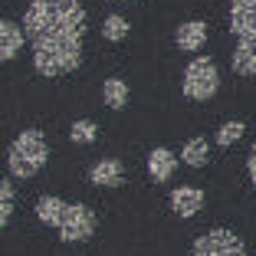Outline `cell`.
Wrapping results in <instances>:
<instances>
[{
    "label": "cell",
    "mask_w": 256,
    "mask_h": 256,
    "mask_svg": "<svg viewBox=\"0 0 256 256\" xmlns=\"http://www.w3.org/2000/svg\"><path fill=\"white\" fill-rule=\"evenodd\" d=\"M50 161V144L40 128H23L7 148V174L16 181H30Z\"/></svg>",
    "instance_id": "2"
},
{
    "label": "cell",
    "mask_w": 256,
    "mask_h": 256,
    "mask_svg": "<svg viewBox=\"0 0 256 256\" xmlns=\"http://www.w3.org/2000/svg\"><path fill=\"white\" fill-rule=\"evenodd\" d=\"M174 168H178V154L171 148L158 144V148L148 151V174H151L154 184H168L174 178Z\"/></svg>",
    "instance_id": "8"
},
{
    "label": "cell",
    "mask_w": 256,
    "mask_h": 256,
    "mask_svg": "<svg viewBox=\"0 0 256 256\" xmlns=\"http://www.w3.org/2000/svg\"><path fill=\"white\" fill-rule=\"evenodd\" d=\"M128 20L118 14H108L106 20H102V26H98V33H102V40H108V43H122V40L128 36Z\"/></svg>",
    "instance_id": "15"
},
{
    "label": "cell",
    "mask_w": 256,
    "mask_h": 256,
    "mask_svg": "<svg viewBox=\"0 0 256 256\" xmlns=\"http://www.w3.org/2000/svg\"><path fill=\"white\" fill-rule=\"evenodd\" d=\"M220 89V69L210 56H194L181 72V92L194 102H207Z\"/></svg>",
    "instance_id": "3"
},
{
    "label": "cell",
    "mask_w": 256,
    "mask_h": 256,
    "mask_svg": "<svg viewBox=\"0 0 256 256\" xmlns=\"http://www.w3.org/2000/svg\"><path fill=\"white\" fill-rule=\"evenodd\" d=\"M174 43L184 53H200L204 43H207V23L204 20H188L174 30Z\"/></svg>",
    "instance_id": "11"
},
{
    "label": "cell",
    "mask_w": 256,
    "mask_h": 256,
    "mask_svg": "<svg viewBox=\"0 0 256 256\" xmlns=\"http://www.w3.org/2000/svg\"><path fill=\"white\" fill-rule=\"evenodd\" d=\"M128 98H132V92H128V82L122 76H108L106 82H102V102H106L112 112H122V108L128 106Z\"/></svg>",
    "instance_id": "13"
},
{
    "label": "cell",
    "mask_w": 256,
    "mask_h": 256,
    "mask_svg": "<svg viewBox=\"0 0 256 256\" xmlns=\"http://www.w3.org/2000/svg\"><path fill=\"white\" fill-rule=\"evenodd\" d=\"M243 132H246L243 122H224L220 132H217V144H220V148H230L234 142H240V138H243Z\"/></svg>",
    "instance_id": "18"
},
{
    "label": "cell",
    "mask_w": 256,
    "mask_h": 256,
    "mask_svg": "<svg viewBox=\"0 0 256 256\" xmlns=\"http://www.w3.org/2000/svg\"><path fill=\"white\" fill-rule=\"evenodd\" d=\"M122 181H125V164L118 158H98L89 168V184L96 188H118Z\"/></svg>",
    "instance_id": "9"
},
{
    "label": "cell",
    "mask_w": 256,
    "mask_h": 256,
    "mask_svg": "<svg viewBox=\"0 0 256 256\" xmlns=\"http://www.w3.org/2000/svg\"><path fill=\"white\" fill-rule=\"evenodd\" d=\"M188 256H250V253H246V243H243L234 230L214 226V230L197 236Z\"/></svg>",
    "instance_id": "5"
},
{
    "label": "cell",
    "mask_w": 256,
    "mask_h": 256,
    "mask_svg": "<svg viewBox=\"0 0 256 256\" xmlns=\"http://www.w3.org/2000/svg\"><path fill=\"white\" fill-rule=\"evenodd\" d=\"M0 204H4V210H0V226L7 230L10 220H14V178H4L0 181Z\"/></svg>",
    "instance_id": "17"
},
{
    "label": "cell",
    "mask_w": 256,
    "mask_h": 256,
    "mask_svg": "<svg viewBox=\"0 0 256 256\" xmlns=\"http://www.w3.org/2000/svg\"><path fill=\"white\" fill-rule=\"evenodd\" d=\"M230 33L236 40H256V0H230Z\"/></svg>",
    "instance_id": "6"
},
{
    "label": "cell",
    "mask_w": 256,
    "mask_h": 256,
    "mask_svg": "<svg viewBox=\"0 0 256 256\" xmlns=\"http://www.w3.org/2000/svg\"><path fill=\"white\" fill-rule=\"evenodd\" d=\"M171 210L181 220H190L204 210V190L194 184H181V188L171 190Z\"/></svg>",
    "instance_id": "7"
},
{
    "label": "cell",
    "mask_w": 256,
    "mask_h": 256,
    "mask_svg": "<svg viewBox=\"0 0 256 256\" xmlns=\"http://www.w3.org/2000/svg\"><path fill=\"white\" fill-rule=\"evenodd\" d=\"M246 174H250V184H253V190H256V144L250 148V158H246Z\"/></svg>",
    "instance_id": "19"
},
{
    "label": "cell",
    "mask_w": 256,
    "mask_h": 256,
    "mask_svg": "<svg viewBox=\"0 0 256 256\" xmlns=\"http://www.w3.org/2000/svg\"><path fill=\"white\" fill-rule=\"evenodd\" d=\"M98 138V125L92 118H76L69 125V142L72 144H92Z\"/></svg>",
    "instance_id": "16"
},
{
    "label": "cell",
    "mask_w": 256,
    "mask_h": 256,
    "mask_svg": "<svg viewBox=\"0 0 256 256\" xmlns=\"http://www.w3.org/2000/svg\"><path fill=\"white\" fill-rule=\"evenodd\" d=\"M98 226V217L89 204H66V214L56 224V234L62 243H86Z\"/></svg>",
    "instance_id": "4"
},
{
    "label": "cell",
    "mask_w": 256,
    "mask_h": 256,
    "mask_svg": "<svg viewBox=\"0 0 256 256\" xmlns=\"http://www.w3.org/2000/svg\"><path fill=\"white\" fill-rule=\"evenodd\" d=\"M23 43H26V30H23V23L16 20H0V60L10 62L16 60V53L23 50Z\"/></svg>",
    "instance_id": "10"
},
{
    "label": "cell",
    "mask_w": 256,
    "mask_h": 256,
    "mask_svg": "<svg viewBox=\"0 0 256 256\" xmlns=\"http://www.w3.org/2000/svg\"><path fill=\"white\" fill-rule=\"evenodd\" d=\"M230 66L236 76H256V40H236L234 53H230Z\"/></svg>",
    "instance_id": "12"
},
{
    "label": "cell",
    "mask_w": 256,
    "mask_h": 256,
    "mask_svg": "<svg viewBox=\"0 0 256 256\" xmlns=\"http://www.w3.org/2000/svg\"><path fill=\"white\" fill-rule=\"evenodd\" d=\"M23 30L33 46V69L43 79H60L82 66L86 7L82 0H30Z\"/></svg>",
    "instance_id": "1"
},
{
    "label": "cell",
    "mask_w": 256,
    "mask_h": 256,
    "mask_svg": "<svg viewBox=\"0 0 256 256\" xmlns=\"http://www.w3.org/2000/svg\"><path fill=\"white\" fill-rule=\"evenodd\" d=\"M132 4H135V0H132Z\"/></svg>",
    "instance_id": "20"
},
{
    "label": "cell",
    "mask_w": 256,
    "mask_h": 256,
    "mask_svg": "<svg viewBox=\"0 0 256 256\" xmlns=\"http://www.w3.org/2000/svg\"><path fill=\"white\" fill-rule=\"evenodd\" d=\"M181 161L188 168H204L207 161H210V142L207 138H188V142L181 144Z\"/></svg>",
    "instance_id": "14"
}]
</instances>
